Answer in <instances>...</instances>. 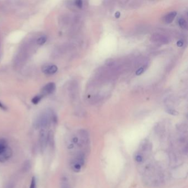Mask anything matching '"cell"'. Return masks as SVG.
I'll list each match as a JSON object with an SVG mask.
<instances>
[{"label":"cell","mask_w":188,"mask_h":188,"mask_svg":"<svg viewBox=\"0 0 188 188\" xmlns=\"http://www.w3.org/2000/svg\"><path fill=\"white\" fill-rule=\"evenodd\" d=\"M56 120L54 114L51 111H46L39 116L35 120L34 122V127L36 129H47L50 126L52 121H54Z\"/></svg>","instance_id":"6da1fadb"},{"label":"cell","mask_w":188,"mask_h":188,"mask_svg":"<svg viewBox=\"0 0 188 188\" xmlns=\"http://www.w3.org/2000/svg\"><path fill=\"white\" fill-rule=\"evenodd\" d=\"M13 152L4 138H0V162L4 163L8 161L12 156Z\"/></svg>","instance_id":"7a4b0ae2"},{"label":"cell","mask_w":188,"mask_h":188,"mask_svg":"<svg viewBox=\"0 0 188 188\" xmlns=\"http://www.w3.org/2000/svg\"><path fill=\"white\" fill-rule=\"evenodd\" d=\"M39 143L40 150L42 152H43L45 150L48 145V133L45 129L40 130V131Z\"/></svg>","instance_id":"3957f363"},{"label":"cell","mask_w":188,"mask_h":188,"mask_svg":"<svg viewBox=\"0 0 188 188\" xmlns=\"http://www.w3.org/2000/svg\"><path fill=\"white\" fill-rule=\"evenodd\" d=\"M56 89V86L54 83L50 82L49 83L46 84L41 90V92L43 96L49 95L53 93Z\"/></svg>","instance_id":"277c9868"},{"label":"cell","mask_w":188,"mask_h":188,"mask_svg":"<svg viewBox=\"0 0 188 188\" xmlns=\"http://www.w3.org/2000/svg\"><path fill=\"white\" fill-rule=\"evenodd\" d=\"M58 67L55 65H48L43 67L42 71L46 74H54L58 71Z\"/></svg>","instance_id":"5b68a950"},{"label":"cell","mask_w":188,"mask_h":188,"mask_svg":"<svg viewBox=\"0 0 188 188\" xmlns=\"http://www.w3.org/2000/svg\"><path fill=\"white\" fill-rule=\"evenodd\" d=\"M176 15H177L176 12H171L169 13L168 15H166L164 17V22L167 24L170 23L173 20L174 18H175Z\"/></svg>","instance_id":"8992f818"},{"label":"cell","mask_w":188,"mask_h":188,"mask_svg":"<svg viewBox=\"0 0 188 188\" xmlns=\"http://www.w3.org/2000/svg\"><path fill=\"white\" fill-rule=\"evenodd\" d=\"M61 188H71L67 178L63 177L61 181Z\"/></svg>","instance_id":"52a82bcc"},{"label":"cell","mask_w":188,"mask_h":188,"mask_svg":"<svg viewBox=\"0 0 188 188\" xmlns=\"http://www.w3.org/2000/svg\"><path fill=\"white\" fill-rule=\"evenodd\" d=\"M31 168V163L29 161H26L22 166V170L25 172H28Z\"/></svg>","instance_id":"ba28073f"},{"label":"cell","mask_w":188,"mask_h":188,"mask_svg":"<svg viewBox=\"0 0 188 188\" xmlns=\"http://www.w3.org/2000/svg\"><path fill=\"white\" fill-rule=\"evenodd\" d=\"M43 97V95H38L35 96L34 97H33V98L32 99V102L34 104H37L38 103H39L40 101L41 100V99H42V98Z\"/></svg>","instance_id":"9c48e42d"},{"label":"cell","mask_w":188,"mask_h":188,"mask_svg":"<svg viewBox=\"0 0 188 188\" xmlns=\"http://www.w3.org/2000/svg\"><path fill=\"white\" fill-rule=\"evenodd\" d=\"M47 40V38L45 36H42L39 37L36 41V43L38 45H42L44 44L45 43H46Z\"/></svg>","instance_id":"30bf717a"},{"label":"cell","mask_w":188,"mask_h":188,"mask_svg":"<svg viewBox=\"0 0 188 188\" xmlns=\"http://www.w3.org/2000/svg\"><path fill=\"white\" fill-rule=\"evenodd\" d=\"M178 23L179 25L183 28H185L187 27V21L183 18H180L179 20Z\"/></svg>","instance_id":"8fae6325"},{"label":"cell","mask_w":188,"mask_h":188,"mask_svg":"<svg viewBox=\"0 0 188 188\" xmlns=\"http://www.w3.org/2000/svg\"><path fill=\"white\" fill-rule=\"evenodd\" d=\"M29 188H36V180L35 177L32 178Z\"/></svg>","instance_id":"7c38bea8"},{"label":"cell","mask_w":188,"mask_h":188,"mask_svg":"<svg viewBox=\"0 0 188 188\" xmlns=\"http://www.w3.org/2000/svg\"><path fill=\"white\" fill-rule=\"evenodd\" d=\"M166 111L169 114L173 115H177L179 114V113L177 111H176L175 110H174V109H167L166 110Z\"/></svg>","instance_id":"4fadbf2b"},{"label":"cell","mask_w":188,"mask_h":188,"mask_svg":"<svg viewBox=\"0 0 188 188\" xmlns=\"http://www.w3.org/2000/svg\"><path fill=\"white\" fill-rule=\"evenodd\" d=\"M75 5L79 8H81L83 7V2L82 1H75Z\"/></svg>","instance_id":"5bb4252c"},{"label":"cell","mask_w":188,"mask_h":188,"mask_svg":"<svg viewBox=\"0 0 188 188\" xmlns=\"http://www.w3.org/2000/svg\"><path fill=\"white\" fill-rule=\"evenodd\" d=\"M144 69L143 67H141V68H140L139 69H137L136 72V74L139 76V75H140L141 74H142L143 72H144Z\"/></svg>","instance_id":"9a60e30c"},{"label":"cell","mask_w":188,"mask_h":188,"mask_svg":"<svg viewBox=\"0 0 188 188\" xmlns=\"http://www.w3.org/2000/svg\"><path fill=\"white\" fill-rule=\"evenodd\" d=\"M14 187H15V183L13 182H11L7 185L6 188H14Z\"/></svg>","instance_id":"2e32d148"},{"label":"cell","mask_w":188,"mask_h":188,"mask_svg":"<svg viewBox=\"0 0 188 188\" xmlns=\"http://www.w3.org/2000/svg\"><path fill=\"white\" fill-rule=\"evenodd\" d=\"M0 108L2 109V110H6L7 109L6 107L5 106V105H4V104H2V103H1V101H0Z\"/></svg>","instance_id":"e0dca14e"},{"label":"cell","mask_w":188,"mask_h":188,"mask_svg":"<svg viewBox=\"0 0 188 188\" xmlns=\"http://www.w3.org/2000/svg\"><path fill=\"white\" fill-rule=\"evenodd\" d=\"M177 46H178L180 47V46H183V41H182V40H179V41H178V42H177Z\"/></svg>","instance_id":"ac0fdd59"},{"label":"cell","mask_w":188,"mask_h":188,"mask_svg":"<svg viewBox=\"0 0 188 188\" xmlns=\"http://www.w3.org/2000/svg\"><path fill=\"white\" fill-rule=\"evenodd\" d=\"M120 12H119V11L116 12L115 13V18H119V17H120Z\"/></svg>","instance_id":"d6986e66"}]
</instances>
